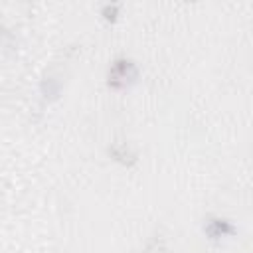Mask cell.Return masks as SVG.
Listing matches in <instances>:
<instances>
[{"label": "cell", "mask_w": 253, "mask_h": 253, "mask_svg": "<svg viewBox=\"0 0 253 253\" xmlns=\"http://www.w3.org/2000/svg\"><path fill=\"white\" fill-rule=\"evenodd\" d=\"M206 231H208L210 237H221V235L231 233L233 229L225 219H210L208 225H206Z\"/></svg>", "instance_id": "2"}, {"label": "cell", "mask_w": 253, "mask_h": 253, "mask_svg": "<svg viewBox=\"0 0 253 253\" xmlns=\"http://www.w3.org/2000/svg\"><path fill=\"white\" fill-rule=\"evenodd\" d=\"M136 75V67L132 61L128 59H117L111 69H109V85L111 87H123L126 85L130 79H134Z\"/></svg>", "instance_id": "1"}, {"label": "cell", "mask_w": 253, "mask_h": 253, "mask_svg": "<svg viewBox=\"0 0 253 253\" xmlns=\"http://www.w3.org/2000/svg\"><path fill=\"white\" fill-rule=\"evenodd\" d=\"M144 253H164V239H162V235L150 237L146 247H144Z\"/></svg>", "instance_id": "3"}]
</instances>
